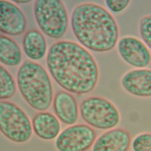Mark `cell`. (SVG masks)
Here are the masks:
<instances>
[{
  "instance_id": "obj_1",
  "label": "cell",
  "mask_w": 151,
  "mask_h": 151,
  "mask_svg": "<svg viewBox=\"0 0 151 151\" xmlns=\"http://www.w3.org/2000/svg\"><path fill=\"white\" fill-rule=\"evenodd\" d=\"M47 63L56 81L70 92L87 93L97 83L99 71L96 61L86 49L73 42L54 44L49 50Z\"/></svg>"
},
{
  "instance_id": "obj_2",
  "label": "cell",
  "mask_w": 151,
  "mask_h": 151,
  "mask_svg": "<svg viewBox=\"0 0 151 151\" xmlns=\"http://www.w3.org/2000/svg\"><path fill=\"white\" fill-rule=\"evenodd\" d=\"M71 22L78 41L91 50L108 51L116 45L119 37L116 22L109 12L99 5L85 3L77 6Z\"/></svg>"
},
{
  "instance_id": "obj_3",
  "label": "cell",
  "mask_w": 151,
  "mask_h": 151,
  "mask_svg": "<svg viewBox=\"0 0 151 151\" xmlns=\"http://www.w3.org/2000/svg\"><path fill=\"white\" fill-rule=\"evenodd\" d=\"M17 83L21 93L35 109L46 110L53 98V90L50 77L41 65L27 60L21 67Z\"/></svg>"
},
{
  "instance_id": "obj_4",
  "label": "cell",
  "mask_w": 151,
  "mask_h": 151,
  "mask_svg": "<svg viewBox=\"0 0 151 151\" xmlns=\"http://www.w3.org/2000/svg\"><path fill=\"white\" fill-rule=\"evenodd\" d=\"M35 14L37 22L44 32L51 37H62L67 29V12L59 0H38Z\"/></svg>"
},
{
  "instance_id": "obj_5",
  "label": "cell",
  "mask_w": 151,
  "mask_h": 151,
  "mask_svg": "<svg viewBox=\"0 0 151 151\" xmlns=\"http://www.w3.org/2000/svg\"><path fill=\"white\" fill-rule=\"evenodd\" d=\"M0 128L5 136L17 142L27 141L32 133L27 115L16 105L7 101L0 103Z\"/></svg>"
},
{
  "instance_id": "obj_6",
  "label": "cell",
  "mask_w": 151,
  "mask_h": 151,
  "mask_svg": "<svg viewBox=\"0 0 151 151\" xmlns=\"http://www.w3.org/2000/svg\"><path fill=\"white\" fill-rule=\"evenodd\" d=\"M81 116L88 124L101 129H111L118 123L119 115L116 107L104 98L93 96L80 105Z\"/></svg>"
},
{
  "instance_id": "obj_7",
  "label": "cell",
  "mask_w": 151,
  "mask_h": 151,
  "mask_svg": "<svg viewBox=\"0 0 151 151\" xmlns=\"http://www.w3.org/2000/svg\"><path fill=\"white\" fill-rule=\"evenodd\" d=\"M96 137L95 132L92 128L78 124L63 132L58 138L57 146L61 151H86L92 147Z\"/></svg>"
},
{
  "instance_id": "obj_8",
  "label": "cell",
  "mask_w": 151,
  "mask_h": 151,
  "mask_svg": "<svg viewBox=\"0 0 151 151\" xmlns=\"http://www.w3.org/2000/svg\"><path fill=\"white\" fill-rule=\"evenodd\" d=\"M119 52L126 62L138 68L148 65L151 60L150 52L144 43L137 38L127 37L119 41Z\"/></svg>"
},
{
  "instance_id": "obj_9",
  "label": "cell",
  "mask_w": 151,
  "mask_h": 151,
  "mask_svg": "<svg viewBox=\"0 0 151 151\" xmlns=\"http://www.w3.org/2000/svg\"><path fill=\"white\" fill-rule=\"evenodd\" d=\"M26 19L21 10L14 4L4 1H0V29L11 35L22 34L25 30Z\"/></svg>"
},
{
  "instance_id": "obj_10",
  "label": "cell",
  "mask_w": 151,
  "mask_h": 151,
  "mask_svg": "<svg viewBox=\"0 0 151 151\" xmlns=\"http://www.w3.org/2000/svg\"><path fill=\"white\" fill-rule=\"evenodd\" d=\"M131 138L125 130L116 129L108 132L96 140L93 150L125 151L129 149Z\"/></svg>"
},
{
  "instance_id": "obj_11",
  "label": "cell",
  "mask_w": 151,
  "mask_h": 151,
  "mask_svg": "<svg viewBox=\"0 0 151 151\" xmlns=\"http://www.w3.org/2000/svg\"><path fill=\"white\" fill-rule=\"evenodd\" d=\"M123 86L128 92L134 95H151V71L140 69L133 70L126 74L122 80Z\"/></svg>"
},
{
  "instance_id": "obj_12",
  "label": "cell",
  "mask_w": 151,
  "mask_h": 151,
  "mask_svg": "<svg viewBox=\"0 0 151 151\" xmlns=\"http://www.w3.org/2000/svg\"><path fill=\"white\" fill-rule=\"evenodd\" d=\"M54 107L56 114L64 123L72 124L76 122L78 115V104L69 93L65 91L58 93L54 98Z\"/></svg>"
},
{
  "instance_id": "obj_13",
  "label": "cell",
  "mask_w": 151,
  "mask_h": 151,
  "mask_svg": "<svg viewBox=\"0 0 151 151\" xmlns=\"http://www.w3.org/2000/svg\"><path fill=\"white\" fill-rule=\"evenodd\" d=\"M33 129L40 137L51 139L59 134L60 126L55 116L48 112H41L35 116L33 120Z\"/></svg>"
},
{
  "instance_id": "obj_14",
  "label": "cell",
  "mask_w": 151,
  "mask_h": 151,
  "mask_svg": "<svg viewBox=\"0 0 151 151\" xmlns=\"http://www.w3.org/2000/svg\"><path fill=\"white\" fill-rule=\"evenodd\" d=\"M23 47L28 57L37 60L41 59L45 55L47 45L44 37L40 31L31 30L24 36Z\"/></svg>"
},
{
  "instance_id": "obj_15",
  "label": "cell",
  "mask_w": 151,
  "mask_h": 151,
  "mask_svg": "<svg viewBox=\"0 0 151 151\" xmlns=\"http://www.w3.org/2000/svg\"><path fill=\"white\" fill-rule=\"evenodd\" d=\"M22 55L20 48L13 40L8 37H0V60L3 64L15 66L20 62Z\"/></svg>"
},
{
  "instance_id": "obj_16",
  "label": "cell",
  "mask_w": 151,
  "mask_h": 151,
  "mask_svg": "<svg viewBox=\"0 0 151 151\" xmlns=\"http://www.w3.org/2000/svg\"><path fill=\"white\" fill-rule=\"evenodd\" d=\"M0 98L7 99L14 96L16 90L14 80L6 70L1 66L0 69Z\"/></svg>"
},
{
  "instance_id": "obj_17",
  "label": "cell",
  "mask_w": 151,
  "mask_h": 151,
  "mask_svg": "<svg viewBox=\"0 0 151 151\" xmlns=\"http://www.w3.org/2000/svg\"><path fill=\"white\" fill-rule=\"evenodd\" d=\"M133 149L136 151L151 150V135L145 134L140 135L133 142Z\"/></svg>"
},
{
  "instance_id": "obj_18",
  "label": "cell",
  "mask_w": 151,
  "mask_h": 151,
  "mask_svg": "<svg viewBox=\"0 0 151 151\" xmlns=\"http://www.w3.org/2000/svg\"><path fill=\"white\" fill-rule=\"evenodd\" d=\"M140 33L144 41L150 48L151 47V18L150 16L142 19L140 24Z\"/></svg>"
},
{
  "instance_id": "obj_19",
  "label": "cell",
  "mask_w": 151,
  "mask_h": 151,
  "mask_svg": "<svg viewBox=\"0 0 151 151\" xmlns=\"http://www.w3.org/2000/svg\"><path fill=\"white\" fill-rule=\"evenodd\" d=\"M129 0H107L106 3L109 8L112 11L117 12L124 10L129 4Z\"/></svg>"
},
{
  "instance_id": "obj_20",
  "label": "cell",
  "mask_w": 151,
  "mask_h": 151,
  "mask_svg": "<svg viewBox=\"0 0 151 151\" xmlns=\"http://www.w3.org/2000/svg\"><path fill=\"white\" fill-rule=\"evenodd\" d=\"M16 1V2H17V3H27L28 2H29V1Z\"/></svg>"
}]
</instances>
